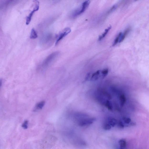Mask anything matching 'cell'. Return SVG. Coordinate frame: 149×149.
Here are the masks:
<instances>
[{"mask_svg":"<svg viewBox=\"0 0 149 149\" xmlns=\"http://www.w3.org/2000/svg\"><path fill=\"white\" fill-rule=\"evenodd\" d=\"M87 115L85 114L80 116L76 120H77L78 124L81 126H89L92 124L96 120V118H88Z\"/></svg>","mask_w":149,"mask_h":149,"instance_id":"1","label":"cell"},{"mask_svg":"<svg viewBox=\"0 0 149 149\" xmlns=\"http://www.w3.org/2000/svg\"><path fill=\"white\" fill-rule=\"evenodd\" d=\"M90 3V1L89 0L86 1L83 3L81 7L76 9L72 12V17H76L84 13Z\"/></svg>","mask_w":149,"mask_h":149,"instance_id":"2","label":"cell"},{"mask_svg":"<svg viewBox=\"0 0 149 149\" xmlns=\"http://www.w3.org/2000/svg\"><path fill=\"white\" fill-rule=\"evenodd\" d=\"M59 54L58 52H55L51 54L44 61L42 64L43 67H47L50 63L57 57Z\"/></svg>","mask_w":149,"mask_h":149,"instance_id":"3","label":"cell"},{"mask_svg":"<svg viewBox=\"0 0 149 149\" xmlns=\"http://www.w3.org/2000/svg\"><path fill=\"white\" fill-rule=\"evenodd\" d=\"M35 6L32 11L31 12L28 16H27L26 20V24L28 25L31 22V18L33 15L36 11H37L39 9V2L38 1H35Z\"/></svg>","mask_w":149,"mask_h":149,"instance_id":"4","label":"cell"},{"mask_svg":"<svg viewBox=\"0 0 149 149\" xmlns=\"http://www.w3.org/2000/svg\"><path fill=\"white\" fill-rule=\"evenodd\" d=\"M71 30L70 28H66L59 34L57 40L55 45H57L59 43V41L62 39L64 37L69 34L71 32Z\"/></svg>","mask_w":149,"mask_h":149,"instance_id":"5","label":"cell"},{"mask_svg":"<svg viewBox=\"0 0 149 149\" xmlns=\"http://www.w3.org/2000/svg\"><path fill=\"white\" fill-rule=\"evenodd\" d=\"M123 122L125 126H133L135 125V123L132 122L130 118L128 117H123L122 119Z\"/></svg>","mask_w":149,"mask_h":149,"instance_id":"6","label":"cell"},{"mask_svg":"<svg viewBox=\"0 0 149 149\" xmlns=\"http://www.w3.org/2000/svg\"><path fill=\"white\" fill-rule=\"evenodd\" d=\"M118 121L115 118L109 117L108 118L107 122L111 126L114 127L117 124Z\"/></svg>","mask_w":149,"mask_h":149,"instance_id":"7","label":"cell"},{"mask_svg":"<svg viewBox=\"0 0 149 149\" xmlns=\"http://www.w3.org/2000/svg\"><path fill=\"white\" fill-rule=\"evenodd\" d=\"M45 104V102L44 101H42L36 104L34 109V112L38 110H40L42 109Z\"/></svg>","mask_w":149,"mask_h":149,"instance_id":"8","label":"cell"},{"mask_svg":"<svg viewBox=\"0 0 149 149\" xmlns=\"http://www.w3.org/2000/svg\"><path fill=\"white\" fill-rule=\"evenodd\" d=\"M101 72V70H98L95 72L92 75L90 80L92 81H95L98 79Z\"/></svg>","mask_w":149,"mask_h":149,"instance_id":"9","label":"cell"},{"mask_svg":"<svg viewBox=\"0 0 149 149\" xmlns=\"http://www.w3.org/2000/svg\"><path fill=\"white\" fill-rule=\"evenodd\" d=\"M119 146V149H125L126 147V141L125 139H122L120 140L118 142Z\"/></svg>","mask_w":149,"mask_h":149,"instance_id":"10","label":"cell"},{"mask_svg":"<svg viewBox=\"0 0 149 149\" xmlns=\"http://www.w3.org/2000/svg\"><path fill=\"white\" fill-rule=\"evenodd\" d=\"M130 29L129 28H128L123 33H122V35H121L120 38V40L119 41V42L120 43L123 41L126 36V35H127L128 33L130 31Z\"/></svg>","mask_w":149,"mask_h":149,"instance_id":"11","label":"cell"},{"mask_svg":"<svg viewBox=\"0 0 149 149\" xmlns=\"http://www.w3.org/2000/svg\"><path fill=\"white\" fill-rule=\"evenodd\" d=\"M111 28V26L109 27L106 29L105 30L104 32L102 34L101 36H100L98 38V41H100L102 40V39H103L106 36L107 34H108V32H109V30H110Z\"/></svg>","mask_w":149,"mask_h":149,"instance_id":"12","label":"cell"},{"mask_svg":"<svg viewBox=\"0 0 149 149\" xmlns=\"http://www.w3.org/2000/svg\"><path fill=\"white\" fill-rule=\"evenodd\" d=\"M38 35L35 29L32 28L31 30V34L30 35V39H35L38 37Z\"/></svg>","mask_w":149,"mask_h":149,"instance_id":"13","label":"cell"},{"mask_svg":"<svg viewBox=\"0 0 149 149\" xmlns=\"http://www.w3.org/2000/svg\"><path fill=\"white\" fill-rule=\"evenodd\" d=\"M126 98L124 95H122L120 97V105L122 107H123L126 103Z\"/></svg>","mask_w":149,"mask_h":149,"instance_id":"14","label":"cell"},{"mask_svg":"<svg viewBox=\"0 0 149 149\" xmlns=\"http://www.w3.org/2000/svg\"><path fill=\"white\" fill-rule=\"evenodd\" d=\"M105 105L108 108L109 110H113V105L111 102L109 101H106Z\"/></svg>","mask_w":149,"mask_h":149,"instance_id":"15","label":"cell"},{"mask_svg":"<svg viewBox=\"0 0 149 149\" xmlns=\"http://www.w3.org/2000/svg\"><path fill=\"white\" fill-rule=\"evenodd\" d=\"M122 33V32H120L118 34V35H117L115 39L114 42H113V46H115L117 43L119 42L120 38Z\"/></svg>","mask_w":149,"mask_h":149,"instance_id":"16","label":"cell"},{"mask_svg":"<svg viewBox=\"0 0 149 149\" xmlns=\"http://www.w3.org/2000/svg\"><path fill=\"white\" fill-rule=\"evenodd\" d=\"M108 68H105L101 71V76L102 78H104L106 77L108 73Z\"/></svg>","mask_w":149,"mask_h":149,"instance_id":"17","label":"cell"},{"mask_svg":"<svg viewBox=\"0 0 149 149\" xmlns=\"http://www.w3.org/2000/svg\"><path fill=\"white\" fill-rule=\"evenodd\" d=\"M111 126L107 122L105 123L103 125V128L104 130H110L111 128Z\"/></svg>","mask_w":149,"mask_h":149,"instance_id":"18","label":"cell"},{"mask_svg":"<svg viewBox=\"0 0 149 149\" xmlns=\"http://www.w3.org/2000/svg\"><path fill=\"white\" fill-rule=\"evenodd\" d=\"M117 125L118 127L120 128H123L125 127L124 124L122 120H120L118 122Z\"/></svg>","mask_w":149,"mask_h":149,"instance_id":"19","label":"cell"},{"mask_svg":"<svg viewBox=\"0 0 149 149\" xmlns=\"http://www.w3.org/2000/svg\"><path fill=\"white\" fill-rule=\"evenodd\" d=\"M28 121L26 120L25 121L22 125V127L24 129H26L27 128Z\"/></svg>","mask_w":149,"mask_h":149,"instance_id":"20","label":"cell"},{"mask_svg":"<svg viewBox=\"0 0 149 149\" xmlns=\"http://www.w3.org/2000/svg\"><path fill=\"white\" fill-rule=\"evenodd\" d=\"M91 74L90 72H89L87 74L86 77H85V81H87V80H89L90 79H91Z\"/></svg>","mask_w":149,"mask_h":149,"instance_id":"21","label":"cell"},{"mask_svg":"<svg viewBox=\"0 0 149 149\" xmlns=\"http://www.w3.org/2000/svg\"><path fill=\"white\" fill-rule=\"evenodd\" d=\"M2 79H0V87L2 86Z\"/></svg>","mask_w":149,"mask_h":149,"instance_id":"22","label":"cell"}]
</instances>
